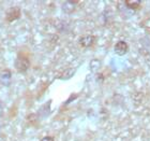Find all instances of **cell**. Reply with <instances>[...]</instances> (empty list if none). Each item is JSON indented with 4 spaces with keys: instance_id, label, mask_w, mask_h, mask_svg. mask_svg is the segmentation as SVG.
<instances>
[{
    "instance_id": "6da1fadb",
    "label": "cell",
    "mask_w": 150,
    "mask_h": 141,
    "mask_svg": "<svg viewBox=\"0 0 150 141\" xmlns=\"http://www.w3.org/2000/svg\"><path fill=\"white\" fill-rule=\"evenodd\" d=\"M15 69L17 70V72L19 73H25L27 70L30 68V58L25 52L19 51L17 54V57L15 59Z\"/></svg>"
},
{
    "instance_id": "7a4b0ae2",
    "label": "cell",
    "mask_w": 150,
    "mask_h": 141,
    "mask_svg": "<svg viewBox=\"0 0 150 141\" xmlns=\"http://www.w3.org/2000/svg\"><path fill=\"white\" fill-rule=\"evenodd\" d=\"M21 15H22V11L18 6H12L6 12V21L9 23H13L21 19Z\"/></svg>"
},
{
    "instance_id": "3957f363",
    "label": "cell",
    "mask_w": 150,
    "mask_h": 141,
    "mask_svg": "<svg viewBox=\"0 0 150 141\" xmlns=\"http://www.w3.org/2000/svg\"><path fill=\"white\" fill-rule=\"evenodd\" d=\"M114 51H115V53L119 56H123L125 54L128 53L129 51V45L128 43L125 42V41H118V42H116L115 47H114Z\"/></svg>"
},
{
    "instance_id": "277c9868",
    "label": "cell",
    "mask_w": 150,
    "mask_h": 141,
    "mask_svg": "<svg viewBox=\"0 0 150 141\" xmlns=\"http://www.w3.org/2000/svg\"><path fill=\"white\" fill-rule=\"evenodd\" d=\"M94 41H96V37H94V36L86 35V36H83V37L79 38L78 43H79V45L83 47H90L93 45Z\"/></svg>"
},
{
    "instance_id": "5b68a950",
    "label": "cell",
    "mask_w": 150,
    "mask_h": 141,
    "mask_svg": "<svg viewBox=\"0 0 150 141\" xmlns=\"http://www.w3.org/2000/svg\"><path fill=\"white\" fill-rule=\"evenodd\" d=\"M77 1H66V2L63 3L62 6V10L64 11L66 13H72L73 11L75 10V6L77 4Z\"/></svg>"
},
{
    "instance_id": "8992f818",
    "label": "cell",
    "mask_w": 150,
    "mask_h": 141,
    "mask_svg": "<svg viewBox=\"0 0 150 141\" xmlns=\"http://www.w3.org/2000/svg\"><path fill=\"white\" fill-rule=\"evenodd\" d=\"M125 3L131 10H138L142 6V2L139 0H125Z\"/></svg>"
},
{
    "instance_id": "52a82bcc",
    "label": "cell",
    "mask_w": 150,
    "mask_h": 141,
    "mask_svg": "<svg viewBox=\"0 0 150 141\" xmlns=\"http://www.w3.org/2000/svg\"><path fill=\"white\" fill-rule=\"evenodd\" d=\"M40 141H55V139H54V137H52V136H45V137H43Z\"/></svg>"
}]
</instances>
